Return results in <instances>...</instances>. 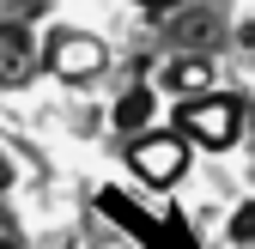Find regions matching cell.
Returning a JSON list of instances; mask_svg holds the SVG:
<instances>
[{"instance_id": "obj_9", "label": "cell", "mask_w": 255, "mask_h": 249, "mask_svg": "<svg viewBox=\"0 0 255 249\" xmlns=\"http://www.w3.org/2000/svg\"><path fill=\"white\" fill-rule=\"evenodd\" d=\"M140 6H176V0H140Z\"/></svg>"}, {"instance_id": "obj_6", "label": "cell", "mask_w": 255, "mask_h": 249, "mask_svg": "<svg viewBox=\"0 0 255 249\" xmlns=\"http://www.w3.org/2000/svg\"><path fill=\"white\" fill-rule=\"evenodd\" d=\"M146 122H152V91H146V85H134V91L116 104V128H122V134H140Z\"/></svg>"}, {"instance_id": "obj_4", "label": "cell", "mask_w": 255, "mask_h": 249, "mask_svg": "<svg viewBox=\"0 0 255 249\" xmlns=\"http://www.w3.org/2000/svg\"><path fill=\"white\" fill-rule=\"evenodd\" d=\"M43 61L49 55L37 49V37H30L24 24H0V85H24Z\"/></svg>"}, {"instance_id": "obj_10", "label": "cell", "mask_w": 255, "mask_h": 249, "mask_svg": "<svg viewBox=\"0 0 255 249\" xmlns=\"http://www.w3.org/2000/svg\"><path fill=\"white\" fill-rule=\"evenodd\" d=\"M0 249H18V243H12V237H0Z\"/></svg>"}, {"instance_id": "obj_2", "label": "cell", "mask_w": 255, "mask_h": 249, "mask_svg": "<svg viewBox=\"0 0 255 249\" xmlns=\"http://www.w3.org/2000/svg\"><path fill=\"white\" fill-rule=\"evenodd\" d=\"M128 164H134L140 182H152V189H170V182L188 170V140L170 128V134H140L134 146H128Z\"/></svg>"}, {"instance_id": "obj_1", "label": "cell", "mask_w": 255, "mask_h": 249, "mask_svg": "<svg viewBox=\"0 0 255 249\" xmlns=\"http://www.w3.org/2000/svg\"><path fill=\"white\" fill-rule=\"evenodd\" d=\"M176 134L195 146H231L243 134V98H225V91H207V98H188L176 110Z\"/></svg>"}, {"instance_id": "obj_5", "label": "cell", "mask_w": 255, "mask_h": 249, "mask_svg": "<svg viewBox=\"0 0 255 249\" xmlns=\"http://www.w3.org/2000/svg\"><path fill=\"white\" fill-rule=\"evenodd\" d=\"M170 91H182V104L188 98H207V85H213V67H207V61L201 55H182V61H170Z\"/></svg>"}, {"instance_id": "obj_7", "label": "cell", "mask_w": 255, "mask_h": 249, "mask_svg": "<svg viewBox=\"0 0 255 249\" xmlns=\"http://www.w3.org/2000/svg\"><path fill=\"white\" fill-rule=\"evenodd\" d=\"M231 237H237V243H255V201H249V207H237V219H231Z\"/></svg>"}, {"instance_id": "obj_3", "label": "cell", "mask_w": 255, "mask_h": 249, "mask_svg": "<svg viewBox=\"0 0 255 249\" xmlns=\"http://www.w3.org/2000/svg\"><path fill=\"white\" fill-rule=\"evenodd\" d=\"M49 73L61 79H91V73H104V43L98 37H85V30H55V43H49Z\"/></svg>"}, {"instance_id": "obj_8", "label": "cell", "mask_w": 255, "mask_h": 249, "mask_svg": "<svg viewBox=\"0 0 255 249\" xmlns=\"http://www.w3.org/2000/svg\"><path fill=\"white\" fill-rule=\"evenodd\" d=\"M6 176H12V164H6V158H0V189H6Z\"/></svg>"}]
</instances>
